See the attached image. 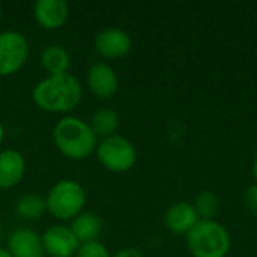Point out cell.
<instances>
[{
	"instance_id": "6da1fadb",
	"label": "cell",
	"mask_w": 257,
	"mask_h": 257,
	"mask_svg": "<svg viewBox=\"0 0 257 257\" xmlns=\"http://www.w3.org/2000/svg\"><path fill=\"white\" fill-rule=\"evenodd\" d=\"M81 93L83 87L80 80L75 75L65 72L59 75H47L39 80L32 90V98L35 104L45 111L66 113L77 107Z\"/></svg>"
},
{
	"instance_id": "7a4b0ae2",
	"label": "cell",
	"mask_w": 257,
	"mask_h": 257,
	"mask_svg": "<svg viewBox=\"0 0 257 257\" xmlns=\"http://www.w3.org/2000/svg\"><path fill=\"white\" fill-rule=\"evenodd\" d=\"M53 140L57 149L71 160L87 158L95 152L98 145V137L90 125L72 114L63 116L56 122L53 128Z\"/></svg>"
},
{
	"instance_id": "3957f363",
	"label": "cell",
	"mask_w": 257,
	"mask_h": 257,
	"mask_svg": "<svg viewBox=\"0 0 257 257\" xmlns=\"http://www.w3.org/2000/svg\"><path fill=\"white\" fill-rule=\"evenodd\" d=\"M187 247L194 257H226L230 250V236L215 220H199L187 233Z\"/></svg>"
},
{
	"instance_id": "277c9868",
	"label": "cell",
	"mask_w": 257,
	"mask_h": 257,
	"mask_svg": "<svg viewBox=\"0 0 257 257\" xmlns=\"http://www.w3.org/2000/svg\"><path fill=\"white\" fill-rule=\"evenodd\" d=\"M47 211L57 220H72L86 205V190L75 179H60L45 196Z\"/></svg>"
},
{
	"instance_id": "5b68a950",
	"label": "cell",
	"mask_w": 257,
	"mask_h": 257,
	"mask_svg": "<svg viewBox=\"0 0 257 257\" xmlns=\"http://www.w3.org/2000/svg\"><path fill=\"white\" fill-rule=\"evenodd\" d=\"M95 151L99 163L110 172H128L137 161V151L134 145L119 134L102 139L96 145Z\"/></svg>"
},
{
	"instance_id": "8992f818",
	"label": "cell",
	"mask_w": 257,
	"mask_h": 257,
	"mask_svg": "<svg viewBox=\"0 0 257 257\" xmlns=\"http://www.w3.org/2000/svg\"><path fill=\"white\" fill-rule=\"evenodd\" d=\"M29 41L18 30L0 32V77L17 72L27 60Z\"/></svg>"
},
{
	"instance_id": "52a82bcc",
	"label": "cell",
	"mask_w": 257,
	"mask_h": 257,
	"mask_svg": "<svg viewBox=\"0 0 257 257\" xmlns=\"http://www.w3.org/2000/svg\"><path fill=\"white\" fill-rule=\"evenodd\" d=\"M41 239L45 254L50 257H72L80 247V242L71 227L65 224L50 226L41 235Z\"/></svg>"
},
{
	"instance_id": "ba28073f",
	"label": "cell",
	"mask_w": 257,
	"mask_h": 257,
	"mask_svg": "<svg viewBox=\"0 0 257 257\" xmlns=\"http://www.w3.org/2000/svg\"><path fill=\"white\" fill-rule=\"evenodd\" d=\"M93 45L101 56L117 59L130 53L133 41L130 33L120 27H104L95 35Z\"/></svg>"
},
{
	"instance_id": "9c48e42d",
	"label": "cell",
	"mask_w": 257,
	"mask_h": 257,
	"mask_svg": "<svg viewBox=\"0 0 257 257\" xmlns=\"http://www.w3.org/2000/svg\"><path fill=\"white\" fill-rule=\"evenodd\" d=\"M86 81L89 89L99 98H110L119 89V77L113 66L105 62H95L89 66Z\"/></svg>"
},
{
	"instance_id": "30bf717a",
	"label": "cell",
	"mask_w": 257,
	"mask_h": 257,
	"mask_svg": "<svg viewBox=\"0 0 257 257\" xmlns=\"http://www.w3.org/2000/svg\"><path fill=\"white\" fill-rule=\"evenodd\" d=\"M12 257H44L41 235L29 227H17L8 236V247Z\"/></svg>"
},
{
	"instance_id": "8fae6325",
	"label": "cell",
	"mask_w": 257,
	"mask_h": 257,
	"mask_svg": "<svg viewBox=\"0 0 257 257\" xmlns=\"http://www.w3.org/2000/svg\"><path fill=\"white\" fill-rule=\"evenodd\" d=\"M33 15L45 29H57L65 24L69 15L66 0H36L33 3Z\"/></svg>"
},
{
	"instance_id": "7c38bea8",
	"label": "cell",
	"mask_w": 257,
	"mask_h": 257,
	"mask_svg": "<svg viewBox=\"0 0 257 257\" xmlns=\"http://www.w3.org/2000/svg\"><path fill=\"white\" fill-rule=\"evenodd\" d=\"M26 173V160L17 149L0 151V190L17 185Z\"/></svg>"
},
{
	"instance_id": "4fadbf2b",
	"label": "cell",
	"mask_w": 257,
	"mask_h": 257,
	"mask_svg": "<svg viewBox=\"0 0 257 257\" xmlns=\"http://www.w3.org/2000/svg\"><path fill=\"white\" fill-rule=\"evenodd\" d=\"M200 218L194 206L187 202H178L172 205L164 215L166 226L170 232L176 235H187L197 224Z\"/></svg>"
},
{
	"instance_id": "5bb4252c",
	"label": "cell",
	"mask_w": 257,
	"mask_h": 257,
	"mask_svg": "<svg viewBox=\"0 0 257 257\" xmlns=\"http://www.w3.org/2000/svg\"><path fill=\"white\" fill-rule=\"evenodd\" d=\"M41 65L48 75H59L68 72L71 66V54L60 44H48L41 51Z\"/></svg>"
},
{
	"instance_id": "9a60e30c",
	"label": "cell",
	"mask_w": 257,
	"mask_h": 257,
	"mask_svg": "<svg viewBox=\"0 0 257 257\" xmlns=\"http://www.w3.org/2000/svg\"><path fill=\"white\" fill-rule=\"evenodd\" d=\"M69 227L80 244L96 241L102 230V220L95 212L83 211L75 218H72V224Z\"/></svg>"
},
{
	"instance_id": "2e32d148",
	"label": "cell",
	"mask_w": 257,
	"mask_h": 257,
	"mask_svg": "<svg viewBox=\"0 0 257 257\" xmlns=\"http://www.w3.org/2000/svg\"><path fill=\"white\" fill-rule=\"evenodd\" d=\"M89 125L96 137L107 139L117 134V130L120 126V117L116 110L102 107L92 114Z\"/></svg>"
},
{
	"instance_id": "e0dca14e",
	"label": "cell",
	"mask_w": 257,
	"mask_h": 257,
	"mask_svg": "<svg viewBox=\"0 0 257 257\" xmlns=\"http://www.w3.org/2000/svg\"><path fill=\"white\" fill-rule=\"evenodd\" d=\"M45 211H47L45 197H42L41 194L27 193V194H23L17 200V212L23 218L38 220V218H41L44 215Z\"/></svg>"
},
{
	"instance_id": "ac0fdd59",
	"label": "cell",
	"mask_w": 257,
	"mask_h": 257,
	"mask_svg": "<svg viewBox=\"0 0 257 257\" xmlns=\"http://www.w3.org/2000/svg\"><path fill=\"white\" fill-rule=\"evenodd\" d=\"M193 206L200 220H214V217L220 212L221 202L214 191H202L196 197Z\"/></svg>"
},
{
	"instance_id": "d6986e66",
	"label": "cell",
	"mask_w": 257,
	"mask_h": 257,
	"mask_svg": "<svg viewBox=\"0 0 257 257\" xmlns=\"http://www.w3.org/2000/svg\"><path fill=\"white\" fill-rule=\"evenodd\" d=\"M75 257H111V254H110L108 248L96 239V241H89V242L80 244Z\"/></svg>"
},
{
	"instance_id": "ffe728a7",
	"label": "cell",
	"mask_w": 257,
	"mask_h": 257,
	"mask_svg": "<svg viewBox=\"0 0 257 257\" xmlns=\"http://www.w3.org/2000/svg\"><path fill=\"white\" fill-rule=\"evenodd\" d=\"M244 203H245V208L257 217V184L256 185H251L248 187L245 191H244Z\"/></svg>"
},
{
	"instance_id": "44dd1931",
	"label": "cell",
	"mask_w": 257,
	"mask_h": 257,
	"mask_svg": "<svg viewBox=\"0 0 257 257\" xmlns=\"http://www.w3.org/2000/svg\"><path fill=\"white\" fill-rule=\"evenodd\" d=\"M113 257H143L142 251L136 247H125V248H120L114 253Z\"/></svg>"
},
{
	"instance_id": "7402d4cb",
	"label": "cell",
	"mask_w": 257,
	"mask_h": 257,
	"mask_svg": "<svg viewBox=\"0 0 257 257\" xmlns=\"http://www.w3.org/2000/svg\"><path fill=\"white\" fill-rule=\"evenodd\" d=\"M5 136H6V131H5L3 123L0 122V145H2V143H3V140H5Z\"/></svg>"
},
{
	"instance_id": "603a6c76",
	"label": "cell",
	"mask_w": 257,
	"mask_h": 257,
	"mask_svg": "<svg viewBox=\"0 0 257 257\" xmlns=\"http://www.w3.org/2000/svg\"><path fill=\"white\" fill-rule=\"evenodd\" d=\"M0 257H12V254L9 253V250H8V248L0 247Z\"/></svg>"
},
{
	"instance_id": "cb8c5ba5",
	"label": "cell",
	"mask_w": 257,
	"mask_h": 257,
	"mask_svg": "<svg viewBox=\"0 0 257 257\" xmlns=\"http://www.w3.org/2000/svg\"><path fill=\"white\" fill-rule=\"evenodd\" d=\"M253 175H254V178H256L257 181V157L256 160H254V164H253Z\"/></svg>"
},
{
	"instance_id": "d4e9b609",
	"label": "cell",
	"mask_w": 257,
	"mask_h": 257,
	"mask_svg": "<svg viewBox=\"0 0 257 257\" xmlns=\"http://www.w3.org/2000/svg\"><path fill=\"white\" fill-rule=\"evenodd\" d=\"M0 92H2V77H0Z\"/></svg>"
},
{
	"instance_id": "484cf974",
	"label": "cell",
	"mask_w": 257,
	"mask_h": 257,
	"mask_svg": "<svg viewBox=\"0 0 257 257\" xmlns=\"http://www.w3.org/2000/svg\"><path fill=\"white\" fill-rule=\"evenodd\" d=\"M0 17H2V6H0Z\"/></svg>"
}]
</instances>
